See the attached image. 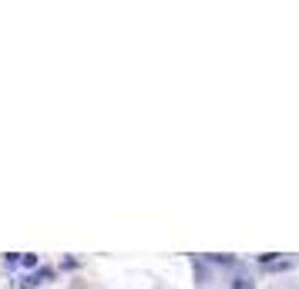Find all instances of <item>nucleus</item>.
<instances>
[{"label":"nucleus","mask_w":299,"mask_h":289,"mask_svg":"<svg viewBox=\"0 0 299 289\" xmlns=\"http://www.w3.org/2000/svg\"><path fill=\"white\" fill-rule=\"evenodd\" d=\"M20 266H24V269H34V266H37V256H31V252H20Z\"/></svg>","instance_id":"f257e3e1"},{"label":"nucleus","mask_w":299,"mask_h":289,"mask_svg":"<svg viewBox=\"0 0 299 289\" xmlns=\"http://www.w3.org/2000/svg\"><path fill=\"white\" fill-rule=\"evenodd\" d=\"M232 289H252V279H245V276H239V279L232 282Z\"/></svg>","instance_id":"f03ea898"},{"label":"nucleus","mask_w":299,"mask_h":289,"mask_svg":"<svg viewBox=\"0 0 299 289\" xmlns=\"http://www.w3.org/2000/svg\"><path fill=\"white\" fill-rule=\"evenodd\" d=\"M4 262H7V266H17V262H20V252H7V256H4Z\"/></svg>","instance_id":"7ed1b4c3"},{"label":"nucleus","mask_w":299,"mask_h":289,"mask_svg":"<svg viewBox=\"0 0 299 289\" xmlns=\"http://www.w3.org/2000/svg\"><path fill=\"white\" fill-rule=\"evenodd\" d=\"M37 282H41V279H37V276H27V279L20 282V289H34V286H37Z\"/></svg>","instance_id":"20e7f679"}]
</instances>
